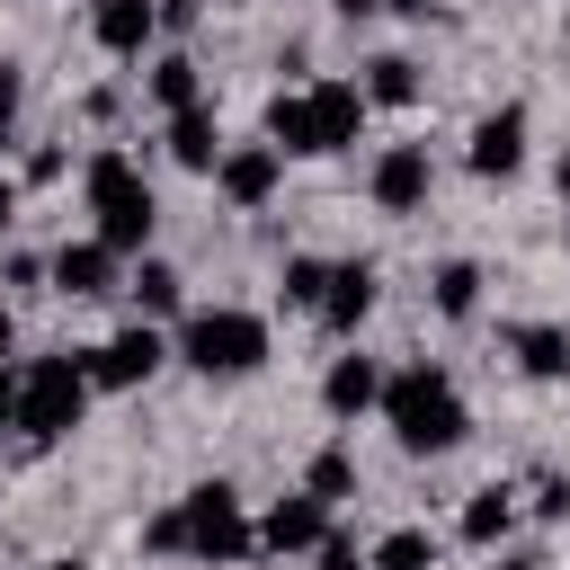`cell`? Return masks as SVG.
I'll use <instances>...</instances> for the list:
<instances>
[{
    "label": "cell",
    "mask_w": 570,
    "mask_h": 570,
    "mask_svg": "<svg viewBox=\"0 0 570 570\" xmlns=\"http://www.w3.org/2000/svg\"><path fill=\"white\" fill-rule=\"evenodd\" d=\"M9 338H18V321H9V312H0V356H9Z\"/></svg>",
    "instance_id": "obj_35"
},
{
    "label": "cell",
    "mask_w": 570,
    "mask_h": 570,
    "mask_svg": "<svg viewBox=\"0 0 570 570\" xmlns=\"http://www.w3.org/2000/svg\"><path fill=\"white\" fill-rule=\"evenodd\" d=\"M9 223H18V187L0 178V232H9Z\"/></svg>",
    "instance_id": "obj_32"
},
{
    "label": "cell",
    "mask_w": 570,
    "mask_h": 570,
    "mask_svg": "<svg viewBox=\"0 0 570 570\" xmlns=\"http://www.w3.org/2000/svg\"><path fill=\"white\" fill-rule=\"evenodd\" d=\"M45 570H80V561H45Z\"/></svg>",
    "instance_id": "obj_38"
},
{
    "label": "cell",
    "mask_w": 570,
    "mask_h": 570,
    "mask_svg": "<svg viewBox=\"0 0 570 570\" xmlns=\"http://www.w3.org/2000/svg\"><path fill=\"white\" fill-rule=\"evenodd\" d=\"M365 312H374V267H365V258L330 267V285H321V321H330V330H356Z\"/></svg>",
    "instance_id": "obj_15"
},
{
    "label": "cell",
    "mask_w": 570,
    "mask_h": 570,
    "mask_svg": "<svg viewBox=\"0 0 570 570\" xmlns=\"http://www.w3.org/2000/svg\"><path fill=\"white\" fill-rule=\"evenodd\" d=\"M508 525H517V490H499V481L472 490V508H463V543H499Z\"/></svg>",
    "instance_id": "obj_19"
},
{
    "label": "cell",
    "mask_w": 570,
    "mask_h": 570,
    "mask_svg": "<svg viewBox=\"0 0 570 570\" xmlns=\"http://www.w3.org/2000/svg\"><path fill=\"white\" fill-rule=\"evenodd\" d=\"M499 570H543V561H534V552H508V561H499Z\"/></svg>",
    "instance_id": "obj_34"
},
{
    "label": "cell",
    "mask_w": 570,
    "mask_h": 570,
    "mask_svg": "<svg viewBox=\"0 0 570 570\" xmlns=\"http://www.w3.org/2000/svg\"><path fill=\"white\" fill-rule=\"evenodd\" d=\"M321 285H330V267H321V258H285V303L321 312Z\"/></svg>",
    "instance_id": "obj_25"
},
{
    "label": "cell",
    "mask_w": 570,
    "mask_h": 570,
    "mask_svg": "<svg viewBox=\"0 0 570 570\" xmlns=\"http://www.w3.org/2000/svg\"><path fill=\"white\" fill-rule=\"evenodd\" d=\"M374 9H383V0H338V18H374Z\"/></svg>",
    "instance_id": "obj_33"
},
{
    "label": "cell",
    "mask_w": 570,
    "mask_h": 570,
    "mask_svg": "<svg viewBox=\"0 0 570 570\" xmlns=\"http://www.w3.org/2000/svg\"><path fill=\"white\" fill-rule=\"evenodd\" d=\"M472 303H481V267L472 258H445L436 267V312L445 321H472Z\"/></svg>",
    "instance_id": "obj_21"
},
{
    "label": "cell",
    "mask_w": 570,
    "mask_h": 570,
    "mask_svg": "<svg viewBox=\"0 0 570 570\" xmlns=\"http://www.w3.org/2000/svg\"><path fill=\"white\" fill-rule=\"evenodd\" d=\"M321 401H330V419H356V410H374V401H383V374H374V356H338V365L321 374Z\"/></svg>",
    "instance_id": "obj_16"
},
{
    "label": "cell",
    "mask_w": 570,
    "mask_h": 570,
    "mask_svg": "<svg viewBox=\"0 0 570 570\" xmlns=\"http://www.w3.org/2000/svg\"><path fill=\"white\" fill-rule=\"evenodd\" d=\"M383 9H410V18H428V0H383Z\"/></svg>",
    "instance_id": "obj_36"
},
{
    "label": "cell",
    "mask_w": 570,
    "mask_h": 570,
    "mask_svg": "<svg viewBox=\"0 0 570 570\" xmlns=\"http://www.w3.org/2000/svg\"><path fill=\"white\" fill-rule=\"evenodd\" d=\"M142 543H151V552H187V534H178V508H160V517H142Z\"/></svg>",
    "instance_id": "obj_26"
},
{
    "label": "cell",
    "mask_w": 570,
    "mask_h": 570,
    "mask_svg": "<svg viewBox=\"0 0 570 570\" xmlns=\"http://www.w3.org/2000/svg\"><path fill=\"white\" fill-rule=\"evenodd\" d=\"M303 490H312V499H347V490H356V454H347V445H321L312 472H303Z\"/></svg>",
    "instance_id": "obj_22"
},
{
    "label": "cell",
    "mask_w": 570,
    "mask_h": 570,
    "mask_svg": "<svg viewBox=\"0 0 570 570\" xmlns=\"http://www.w3.org/2000/svg\"><path fill=\"white\" fill-rule=\"evenodd\" d=\"M0 116H18V62H0Z\"/></svg>",
    "instance_id": "obj_30"
},
{
    "label": "cell",
    "mask_w": 570,
    "mask_h": 570,
    "mask_svg": "<svg viewBox=\"0 0 570 570\" xmlns=\"http://www.w3.org/2000/svg\"><path fill=\"white\" fill-rule=\"evenodd\" d=\"M365 187H374L383 214H419V205H428V151H419V142H392V151L374 160Z\"/></svg>",
    "instance_id": "obj_9"
},
{
    "label": "cell",
    "mask_w": 570,
    "mask_h": 570,
    "mask_svg": "<svg viewBox=\"0 0 570 570\" xmlns=\"http://www.w3.org/2000/svg\"><path fill=\"white\" fill-rule=\"evenodd\" d=\"M330 499H312V490H294V499H276L267 517H258V552H312L321 534H330V517H321Z\"/></svg>",
    "instance_id": "obj_10"
},
{
    "label": "cell",
    "mask_w": 570,
    "mask_h": 570,
    "mask_svg": "<svg viewBox=\"0 0 570 570\" xmlns=\"http://www.w3.org/2000/svg\"><path fill=\"white\" fill-rule=\"evenodd\" d=\"M178 534H187L196 561H249V552H258V525L240 517V490H232V481H196V490L178 499Z\"/></svg>",
    "instance_id": "obj_5"
},
{
    "label": "cell",
    "mask_w": 570,
    "mask_h": 570,
    "mask_svg": "<svg viewBox=\"0 0 570 570\" xmlns=\"http://www.w3.org/2000/svg\"><path fill=\"white\" fill-rule=\"evenodd\" d=\"M365 98H374V107H410V98H419V62H410V53H374V62H365Z\"/></svg>",
    "instance_id": "obj_18"
},
{
    "label": "cell",
    "mask_w": 570,
    "mask_h": 570,
    "mask_svg": "<svg viewBox=\"0 0 570 570\" xmlns=\"http://www.w3.org/2000/svg\"><path fill=\"white\" fill-rule=\"evenodd\" d=\"M89 365L80 356H36L27 374H18V436H36V445H53V436H71L80 428V410H89Z\"/></svg>",
    "instance_id": "obj_2"
},
{
    "label": "cell",
    "mask_w": 570,
    "mask_h": 570,
    "mask_svg": "<svg viewBox=\"0 0 570 570\" xmlns=\"http://www.w3.org/2000/svg\"><path fill=\"white\" fill-rule=\"evenodd\" d=\"M303 107H312V151H347L365 125V89H347V80H312Z\"/></svg>",
    "instance_id": "obj_7"
},
{
    "label": "cell",
    "mask_w": 570,
    "mask_h": 570,
    "mask_svg": "<svg viewBox=\"0 0 570 570\" xmlns=\"http://www.w3.org/2000/svg\"><path fill=\"white\" fill-rule=\"evenodd\" d=\"M80 365H89V383H98V392H134V383H151V374H160V330H151V321H134V330L98 338Z\"/></svg>",
    "instance_id": "obj_6"
},
{
    "label": "cell",
    "mask_w": 570,
    "mask_h": 570,
    "mask_svg": "<svg viewBox=\"0 0 570 570\" xmlns=\"http://www.w3.org/2000/svg\"><path fill=\"white\" fill-rule=\"evenodd\" d=\"M276 169H285L276 142H240V151L214 160V187H223L232 205H267V196H276Z\"/></svg>",
    "instance_id": "obj_8"
},
{
    "label": "cell",
    "mask_w": 570,
    "mask_h": 570,
    "mask_svg": "<svg viewBox=\"0 0 570 570\" xmlns=\"http://www.w3.org/2000/svg\"><path fill=\"white\" fill-rule=\"evenodd\" d=\"M374 570H436V534L428 525H392L374 543Z\"/></svg>",
    "instance_id": "obj_20"
},
{
    "label": "cell",
    "mask_w": 570,
    "mask_h": 570,
    "mask_svg": "<svg viewBox=\"0 0 570 570\" xmlns=\"http://www.w3.org/2000/svg\"><path fill=\"white\" fill-rule=\"evenodd\" d=\"M53 285H62V294H107V285H116V249H107L98 232H89V240H62V249H53Z\"/></svg>",
    "instance_id": "obj_12"
},
{
    "label": "cell",
    "mask_w": 570,
    "mask_h": 570,
    "mask_svg": "<svg viewBox=\"0 0 570 570\" xmlns=\"http://www.w3.org/2000/svg\"><path fill=\"white\" fill-rule=\"evenodd\" d=\"M160 27H196V0H160Z\"/></svg>",
    "instance_id": "obj_29"
},
{
    "label": "cell",
    "mask_w": 570,
    "mask_h": 570,
    "mask_svg": "<svg viewBox=\"0 0 570 570\" xmlns=\"http://www.w3.org/2000/svg\"><path fill=\"white\" fill-rule=\"evenodd\" d=\"M89 27H98V45H107V53H125V62H134V53L151 45V27H160V0H98V18H89Z\"/></svg>",
    "instance_id": "obj_14"
},
{
    "label": "cell",
    "mask_w": 570,
    "mask_h": 570,
    "mask_svg": "<svg viewBox=\"0 0 570 570\" xmlns=\"http://www.w3.org/2000/svg\"><path fill=\"white\" fill-rule=\"evenodd\" d=\"M508 347H517V365H525L534 383H561V374H570V330H561V321H517Z\"/></svg>",
    "instance_id": "obj_13"
},
{
    "label": "cell",
    "mask_w": 570,
    "mask_h": 570,
    "mask_svg": "<svg viewBox=\"0 0 570 570\" xmlns=\"http://www.w3.org/2000/svg\"><path fill=\"white\" fill-rule=\"evenodd\" d=\"M534 517H570V481H534Z\"/></svg>",
    "instance_id": "obj_28"
},
{
    "label": "cell",
    "mask_w": 570,
    "mask_h": 570,
    "mask_svg": "<svg viewBox=\"0 0 570 570\" xmlns=\"http://www.w3.org/2000/svg\"><path fill=\"white\" fill-rule=\"evenodd\" d=\"M0 428H18V374H0Z\"/></svg>",
    "instance_id": "obj_31"
},
{
    "label": "cell",
    "mask_w": 570,
    "mask_h": 570,
    "mask_svg": "<svg viewBox=\"0 0 570 570\" xmlns=\"http://www.w3.org/2000/svg\"><path fill=\"white\" fill-rule=\"evenodd\" d=\"M169 151H178L187 169H214V160H223V134H214V116H205V107H178V116H169Z\"/></svg>",
    "instance_id": "obj_17"
},
{
    "label": "cell",
    "mask_w": 570,
    "mask_h": 570,
    "mask_svg": "<svg viewBox=\"0 0 570 570\" xmlns=\"http://www.w3.org/2000/svg\"><path fill=\"white\" fill-rule=\"evenodd\" d=\"M312 552H321V570H365V561H356V543H347V534H321V543H312Z\"/></svg>",
    "instance_id": "obj_27"
},
{
    "label": "cell",
    "mask_w": 570,
    "mask_h": 570,
    "mask_svg": "<svg viewBox=\"0 0 570 570\" xmlns=\"http://www.w3.org/2000/svg\"><path fill=\"white\" fill-rule=\"evenodd\" d=\"M80 187H89V214H98V240H107L116 258L151 240V187H142V169H134L125 151H98V160L80 169Z\"/></svg>",
    "instance_id": "obj_3"
},
{
    "label": "cell",
    "mask_w": 570,
    "mask_h": 570,
    "mask_svg": "<svg viewBox=\"0 0 570 570\" xmlns=\"http://www.w3.org/2000/svg\"><path fill=\"white\" fill-rule=\"evenodd\" d=\"M0 142H9V116H0Z\"/></svg>",
    "instance_id": "obj_39"
},
{
    "label": "cell",
    "mask_w": 570,
    "mask_h": 570,
    "mask_svg": "<svg viewBox=\"0 0 570 570\" xmlns=\"http://www.w3.org/2000/svg\"><path fill=\"white\" fill-rule=\"evenodd\" d=\"M561 196H570V151H561Z\"/></svg>",
    "instance_id": "obj_37"
},
{
    "label": "cell",
    "mask_w": 570,
    "mask_h": 570,
    "mask_svg": "<svg viewBox=\"0 0 570 570\" xmlns=\"http://www.w3.org/2000/svg\"><path fill=\"white\" fill-rule=\"evenodd\" d=\"M178 356H187L196 374H258V365H267V321L214 303V312H196V321L178 330Z\"/></svg>",
    "instance_id": "obj_4"
},
{
    "label": "cell",
    "mask_w": 570,
    "mask_h": 570,
    "mask_svg": "<svg viewBox=\"0 0 570 570\" xmlns=\"http://www.w3.org/2000/svg\"><path fill=\"white\" fill-rule=\"evenodd\" d=\"M151 98H160L169 116L196 107V62H187V53H160V62H151Z\"/></svg>",
    "instance_id": "obj_23"
},
{
    "label": "cell",
    "mask_w": 570,
    "mask_h": 570,
    "mask_svg": "<svg viewBox=\"0 0 570 570\" xmlns=\"http://www.w3.org/2000/svg\"><path fill=\"white\" fill-rule=\"evenodd\" d=\"M517 160H525V107L481 116V125H472V169H481V178H508Z\"/></svg>",
    "instance_id": "obj_11"
},
{
    "label": "cell",
    "mask_w": 570,
    "mask_h": 570,
    "mask_svg": "<svg viewBox=\"0 0 570 570\" xmlns=\"http://www.w3.org/2000/svg\"><path fill=\"white\" fill-rule=\"evenodd\" d=\"M125 294H134V303H142V312H178V267H169V258H142V267H134V285H125Z\"/></svg>",
    "instance_id": "obj_24"
},
{
    "label": "cell",
    "mask_w": 570,
    "mask_h": 570,
    "mask_svg": "<svg viewBox=\"0 0 570 570\" xmlns=\"http://www.w3.org/2000/svg\"><path fill=\"white\" fill-rule=\"evenodd\" d=\"M383 419H392V436H401L410 454H445V445H463V428H472V410H463V392H454L445 365H401V374L383 383Z\"/></svg>",
    "instance_id": "obj_1"
}]
</instances>
